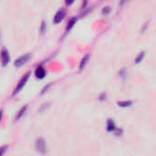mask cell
Here are the masks:
<instances>
[{
  "label": "cell",
  "instance_id": "44dd1931",
  "mask_svg": "<svg viewBox=\"0 0 156 156\" xmlns=\"http://www.w3.org/2000/svg\"><path fill=\"white\" fill-rule=\"evenodd\" d=\"M0 38H1V34H0Z\"/></svg>",
  "mask_w": 156,
  "mask_h": 156
},
{
  "label": "cell",
  "instance_id": "ba28073f",
  "mask_svg": "<svg viewBox=\"0 0 156 156\" xmlns=\"http://www.w3.org/2000/svg\"><path fill=\"white\" fill-rule=\"evenodd\" d=\"M116 130H117V128H116V126H115L114 122H113L111 119L108 120V122H107V131H110V132H111V131H116Z\"/></svg>",
  "mask_w": 156,
  "mask_h": 156
},
{
  "label": "cell",
  "instance_id": "52a82bcc",
  "mask_svg": "<svg viewBox=\"0 0 156 156\" xmlns=\"http://www.w3.org/2000/svg\"><path fill=\"white\" fill-rule=\"evenodd\" d=\"M27 110H28V105H25V106H23L20 110H18V112H17V114L16 115V118H15V121L16 122V121H18L19 119H21L22 118V116L26 113V111H27Z\"/></svg>",
  "mask_w": 156,
  "mask_h": 156
},
{
  "label": "cell",
  "instance_id": "3957f363",
  "mask_svg": "<svg viewBox=\"0 0 156 156\" xmlns=\"http://www.w3.org/2000/svg\"><path fill=\"white\" fill-rule=\"evenodd\" d=\"M30 58H31V54H30V53L24 54L23 56L19 57L18 58H16V60H15L14 66L16 67V68H20V67H22L23 65H25L26 63H28Z\"/></svg>",
  "mask_w": 156,
  "mask_h": 156
},
{
  "label": "cell",
  "instance_id": "d6986e66",
  "mask_svg": "<svg viewBox=\"0 0 156 156\" xmlns=\"http://www.w3.org/2000/svg\"><path fill=\"white\" fill-rule=\"evenodd\" d=\"M44 28H45V22L43 21V22H42V26H41V32H42V33L44 32Z\"/></svg>",
  "mask_w": 156,
  "mask_h": 156
},
{
  "label": "cell",
  "instance_id": "ac0fdd59",
  "mask_svg": "<svg viewBox=\"0 0 156 156\" xmlns=\"http://www.w3.org/2000/svg\"><path fill=\"white\" fill-rule=\"evenodd\" d=\"M2 119H3V111L0 110V123L2 122Z\"/></svg>",
  "mask_w": 156,
  "mask_h": 156
},
{
  "label": "cell",
  "instance_id": "5bb4252c",
  "mask_svg": "<svg viewBox=\"0 0 156 156\" xmlns=\"http://www.w3.org/2000/svg\"><path fill=\"white\" fill-rule=\"evenodd\" d=\"M74 1L75 0H65V3H66L67 6H71L74 3Z\"/></svg>",
  "mask_w": 156,
  "mask_h": 156
},
{
  "label": "cell",
  "instance_id": "7c38bea8",
  "mask_svg": "<svg viewBox=\"0 0 156 156\" xmlns=\"http://www.w3.org/2000/svg\"><path fill=\"white\" fill-rule=\"evenodd\" d=\"M143 57H144V52L139 53L138 56L136 57V58H135V63H136V64H139V63L143 60Z\"/></svg>",
  "mask_w": 156,
  "mask_h": 156
},
{
  "label": "cell",
  "instance_id": "8992f818",
  "mask_svg": "<svg viewBox=\"0 0 156 156\" xmlns=\"http://www.w3.org/2000/svg\"><path fill=\"white\" fill-rule=\"evenodd\" d=\"M35 75L37 79H44L45 76H46V70L45 69L42 67V66H38L37 69H36V71H35Z\"/></svg>",
  "mask_w": 156,
  "mask_h": 156
},
{
  "label": "cell",
  "instance_id": "4fadbf2b",
  "mask_svg": "<svg viewBox=\"0 0 156 156\" xmlns=\"http://www.w3.org/2000/svg\"><path fill=\"white\" fill-rule=\"evenodd\" d=\"M7 149V145H5V146H3V147H0V155L4 154V153L6 152Z\"/></svg>",
  "mask_w": 156,
  "mask_h": 156
},
{
  "label": "cell",
  "instance_id": "2e32d148",
  "mask_svg": "<svg viewBox=\"0 0 156 156\" xmlns=\"http://www.w3.org/2000/svg\"><path fill=\"white\" fill-rule=\"evenodd\" d=\"M106 99V94L105 93H102L101 96H100V98H99V100H101V101H104Z\"/></svg>",
  "mask_w": 156,
  "mask_h": 156
},
{
  "label": "cell",
  "instance_id": "9c48e42d",
  "mask_svg": "<svg viewBox=\"0 0 156 156\" xmlns=\"http://www.w3.org/2000/svg\"><path fill=\"white\" fill-rule=\"evenodd\" d=\"M89 60H90V54H86V55L83 57L82 60H81V63H80V69H81V70H82V69H84V67H85L86 64L88 63Z\"/></svg>",
  "mask_w": 156,
  "mask_h": 156
},
{
  "label": "cell",
  "instance_id": "9a60e30c",
  "mask_svg": "<svg viewBox=\"0 0 156 156\" xmlns=\"http://www.w3.org/2000/svg\"><path fill=\"white\" fill-rule=\"evenodd\" d=\"M102 13H103V15H107L108 13H110V7H104Z\"/></svg>",
  "mask_w": 156,
  "mask_h": 156
},
{
  "label": "cell",
  "instance_id": "30bf717a",
  "mask_svg": "<svg viewBox=\"0 0 156 156\" xmlns=\"http://www.w3.org/2000/svg\"><path fill=\"white\" fill-rule=\"evenodd\" d=\"M76 21H77V18L76 17H73V18L70 19V20L68 22V25L66 27V32H69L74 27V25L76 24Z\"/></svg>",
  "mask_w": 156,
  "mask_h": 156
},
{
  "label": "cell",
  "instance_id": "ffe728a7",
  "mask_svg": "<svg viewBox=\"0 0 156 156\" xmlns=\"http://www.w3.org/2000/svg\"><path fill=\"white\" fill-rule=\"evenodd\" d=\"M127 1H129V0H122V1H121V3H122V5H123V4H125Z\"/></svg>",
  "mask_w": 156,
  "mask_h": 156
},
{
  "label": "cell",
  "instance_id": "277c9868",
  "mask_svg": "<svg viewBox=\"0 0 156 156\" xmlns=\"http://www.w3.org/2000/svg\"><path fill=\"white\" fill-rule=\"evenodd\" d=\"M36 148L37 151L40 152V153H45L47 151V147H46V142L43 138H38L36 141Z\"/></svg>",
  "mask_w": 156,
  "mask_h": 156
},
{
  "label": "cell",
  "instance_id": "5b68a950",
  "mask_svg": "<svg viewBox=\"0 0 156 156\" xmlns=\"http://www.w3.org/2000/svg\"><path fill=\"white\" fill-rule=\"evenodd\" d=\"M65 16H66V11H65V9L61 8V9L58 10V11L55 14L54 18H53V22H54V24H58V23H60V22L63 20V19H64Z\"/></svg>",
  "mask_w": 156,
  "mask_h": 156
},
{
  "label": "cell",
  "instance_id": "8fae6325",
  "mask_svg": "<svg viewBox=\"0 0 156 156\" xmlns=\"http://www.w3.org/2000/svg\"><path fill=\"white\" fill-rule=\"evenodd\" d=\"M118 106L122 107V108H127V107H130L132 105V102L131 101H124V102H117Z\"/></svg>",
  "mask_w": 156,
  "mask_h": 156
},
{
  "label": "cell",
  "instance_id": "e0dca14e",
  "mask_svg": "<svg viewBox=\"0 0 156 156\" xmlns=\"http://www.w3.org/2000/svg\"><path fill=\"white\" fill-rule=\"evenodd\" d=\"M50 86H51V84H49L48 86H46V87H45V88H44V89L42 90V91H41V94H43V93H44L45 91H47V90H48V89H49V88Z\"/></svg>",
  "mask_w": 156,
  "mask_h": 156
},
{
  "label": "cell",
  "instance_id": "6da1fadb",
  "mask_svg": "<svg viewBox=\"0 0 156 156\" xmlns=\"http://www.w3.org/2000/svg\"><path fill=\"white\" fill-rule=\"evenodd\" d=\"M30 74H31V72L28 71V72H27L26 74L23 75V77L20 79V81H18V83H17L16 89H15L14 91H13V96H15V95H16L17 93H19V92H20V90L25 87V85L27 84V82H28V79H29V77H30Z\"/></svg>",
  "mask_w": 156,
  "mask_h": 156
},
{
  "label": "cell",
  "instance_id": "7a4b0ae2",
  "mask_svg": "<svg viewBox=\"0 0 156 156\" xmlns=\"http://www.w3.org/2000/svg\"><path fill=\"white\" fill-rule=\"evenodd\" d=\"M0 61H1L2 67H7L10 61V55L7 49L3 48L0 51Z\"/></svg>",
  "mask_w": 156,
  "mask_h": 156
}]
</instances>
